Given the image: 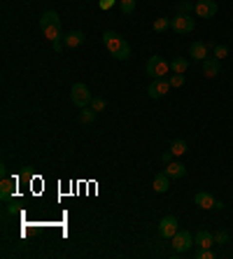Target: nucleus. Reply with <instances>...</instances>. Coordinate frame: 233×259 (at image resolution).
<instances>
[{"instance_id": "obj_1", "label": "nucleus", "mask_w": 233, "mask_h": 259, "mask_svg": "<svg viewBox=\"0 0 233 259\" xmlns=\"http://www.w3.org/2000/svg\"><path fill=\"white\" fill-rule=\"evenodd\" d=\"M103 44L107 47V52L115 56V59H119V61H126L128 56H131V47H128V42L115 31L103 33Z\"/></svg>"}, {"instance_id": "obj_2", "label": "nucleus", "mask_w": 233, "mask_h": 259, "mask_svg": "<svg viewBox=\"0 0 233 259\" xmlns=\"http://www.w3.org/2000/svg\"><path fill=\"white\" fill-rule=\"evenodd\" d=\"M170 70V63H166L161 56H149L147 65H145V73L152 75L154 80H163V75H168Z\"/></svg>"}, {"instance_id": "obj_3", "label": "nucleus", "mask_w": 233, "mask_h": 259, "mask_svg": "<svg viewBox=\"0 0 233 259\" xmlns=\"http://www.w3.org/2000/svg\"><path fill=\"white\" fill-rule=\"evenodd\" d=\"M91 94H89V86L82 84V82H77V84L70 89V100H73L77 108H86V105H91Z\"/></svg>"}, {"instance_id": "obj_4", "label": "nucleus", "mask_w": 233, "mask_h": 259, "mask_svg": "<svg viewBox=\"0 0 233 259\" xmlns=\"http://www.w3.org/2000/svg\"><path fill=\"white\" fill-rule=\"evenodd\" d=\"M170 28L175 33H191L194 28H196V23H194V19H191L189 14H177L175 19H170Z\"/></svg>"}, {"instance_id": "obj_5", "label": "nucleus", "mask_w": 233, "mask_h": 259, "mask_svg": "<svg viewBox=\"0 0 233 259\" xmlns=\"http://www.w3.org/2000/svg\"><path fill=\"white\" fill-rule=\"evenodd\" d=\"M170 240H173V250H175V252H187V250L194 245V238H191V234L187 231V229L177 231Z\"/></svg>"}, {"instance_id": "obj_6", "label": "nucleus", "mask_w": 233, "mask_h": 259, "mask_svg": "<svg viewBox=\"0 0 233 259\" xmlns=\"http://www.w3.org/2000/svg\"><path fill=\"white\" fill-rule=\"evenodd\" d=\"M180 231V222H177V217H173V215H168V217H163L159 222V234H161V238H173L175 234Z\"/></svg>"}, {"instance_id": "obj_7", "label": "nucleus", "mask_w": 233, "mask_h": 259, "mask_svg": "<svg viewBox=\"0 0 233 259\" xmlns=\"http://www.w3.org/2000/svg\"><path fill=\"white\" fill-rule=\"evenodd\" d=\"M217 10H219V7H217V2H214V0H198L194 12H196L201 19H212V17L217 14Z\"/></svg>"}, {"instance_id": "obj_8", "label": "nucleus", "mask_w": 233, "mask_h": 259, "mask_svg": "<svg viewBox=\"0 0 233 259\" xmlns=\"http://www.w3.org/2000/svg\"><path fill=\"white\" fill-rule=\"evenodd\" d=\"M168 89H170V82H166V80H154V82L147 86V96L149 98H161V96L168 94Z\"/></svg>"}, {"instance_id": "obj_9", "label": "nucleus", "mask_w": 233, "mask_h": 259, "mask_svg": "<svg viewBox=\"0 0 233 259\" xmlns=\"http://www.w3.org/2000/svg\"><path fill=\"white\" fill-rule=\"evenodd\" d=\"M194 201H196V205L203 208V210H210V208H217V205H219V201H214V196H212L210 192H198V194L194 196Z\"/></svg>"}, {"instance_id": "obj_10", "label": "nucleus", "mask_w": 233, "mask_h": 259, "mask_svg": "<svg viewBox=\"0 0 233 259\" xmlns=\"http://www.w3.org/2000/svg\"><path fill=\"white\" fill-rule=\"evenodd\" d=\"M152 187H154V192H156V194H166V192L170 189V175H168L166 171H163V173H159V175L154 178V182H152Z\"/></svg>"}, {"instance_id": "obj_11", "label": "nucleus", "mask_w": 233, "mask_h": 259, "mask_svg": "<svg viewBox=\"0 0 233 259\" xmlns=\"http://www.w3.org/2000/svg\"><path fill=\"white\" fill-rule=\"evenodd\" d=\"M208 49H210L208 42H194L189 47V56L196 59V61H205V59H208Z\"/></svg>"}, {"instance_id": "obj_12", "label": "nucleus", "mask_w": 233, "mask_h": 259, "mask_svg": "<svg viewBox=\"0 0 233 259\" xmlns=\"http://www.w3.org/2000/svg\"><path fill=\"white\" fill-rule=\"evenodd\" d=\"M163 171L170 175V180H180V178H184V175H187V168H184L180 161L166 163V168H163Z\"/></svg>"}, {"instance_id": "obj_13", "label": "nucleus", "mask_w": 233, "mask_h": 259, "mask_svg": "<svg viewBox=\"0 0 233 259\" xmlns=\"http://www.w3.org/2000/svg\"><path fill=\"white\" fill-rule=\"evenodd\" d=\"M203 75L210 77V80L219 75V59H205L203 61Z\"/></svg>"}, {"instance_id": "obj_14", "label": "nucleus", "mask_w": 233, "mask_h": 259, "mask_svg": "<svg viewBox=\"0 0 233 259\" xmlns=\"http://www.w3.org/2000/svg\"><path fill=\"white\" fill-rule=\"evenodd\" d=\"M82 42H84V33L82 31H73L63 38V44L68 47V49H75V47H79Z\"/></svg>"}, {"instance_id": "obj_15", "label": "nucleus", "mask_w": 233, "mask_h": 259, "mask_svg": "<svg viewBox=\"0 0 233 259\" xmlns=\"http://www.w3.org/2000/svg\"><path fill=\"white\" fill-rule=\"evenodd\" d=\"M194 243H196L198 248H212V245H214V236H212L210 231H205V229H203V231L196 234V240H194Z\"/></svg>"}, {"instance_id": "obj_16", "label": "nucleus", "mask_w": 233, "mask_h": 259, "mask_svg": "<svg viewBox=\"0 0 233 259\" xmlns=\"http://www.w3.org/2000/svg\"><path fill=\"white\" fill-rule=\"evenodd\" d=\"M44 38H49L52 42H58L61 40V23H49V26H44L42 28Z\"/></svg>"}, {"instance_id": "obj_17", "label": "nucleus", "mask_w": 233, "mask_h": 259, "mask_svg": "<svg viewBox=\"0 0 233 259\" xmlns=\"http://www.w3.org/2000/svg\"><path fill=\"white\" fill-rule=\"evenodd\" d=\"M187 68H189V61H187V59H182V56H175V59H173V63H170V70H173V73H180V75L187 73Z\"/></svg>"}, {"instance_id": "obj_18", "label": "nucleus", "mask_w": 233, "mask_h": 259, "mask_svg": "<svg viewBox=\"0 0 233 259\" xmlns=\"http://www.w3.org/2000/svg\"><path fill=\"white\" fill-rule=\"evenodd\" d=\"M49 23H61V21H58V14H56L54 10L44 12L42 17H40V28H44V26H49Z\"/></svg>"}, {"instance_id": "obj_19", "label": "nucleus", "mask_w": 233, "mask_h": 259, "mask_svg": "<svg viewBox=\"0 0 233 259\" xmlns=\"http://www.w3.org/2000/svg\"><path fill=\"white\" fill-rule=\"evenodd\" d=\"M12 189H14V182L5 178V180H2V184H0V199H2V201H7V199L12 196Z\"/></svg>"}, {"instance_id": "obj_20", "label": "nucleus", "mask_w": 233, "mask_h": 259, "mask_svg": "<svg viewBox=\"0 0 233 259\" xmlns=\"http://www.w3.org/2000/svg\"><path fill=\"white\" fill-rule=\"evenodd\" d=\"M170 152H173V157H182V154L187 152V142L184 140H173L170 142Z\"/></svg>"}, {"instance_id": "obj_21", "label": "nucleus", "mask_w": 233, "mask_h": 259, "mask_svg": "<svg viewBox=\"0 0 233 259\" xmlns=\"http://www.w3.org/2000/svg\"><path fill=\"white\" fill-rule=\"evenodd\" d=\"M191 10H196V5H191L189 0H180L177 2V14H189Z\"/></svg>"}, {"instance_id": "obj_22", "label": "nucleus", "mask_w": 233, "mask_h": 259, "mask_svg": "<svg viewBox=\"0 0 233 259\" xmlns=\"http://www.w3.org/2000/svg\"><path fill=\"white\" fill-rule=\"evenodd\" d=\"M166 28H170V19L161 17V19H156V21H154V31H156V33H163Z\"/></svg>"}, {"instance_id": "obj_23", "label": "nucleus", "mask_w": 233, "mask_h": 259, "mask_svg": "<svg viewBox=\"0 0 233 259\" xmlns=\"http://www.w3.org/2000/svg\"><path fill=\"white\" fill-rule=\"evenodd\" d=\"M119 7L124 14H131V12L136 10V0H119Z\"/></svg>"}, {"instance_id": "obj_24", "label": "nucleus", "mask_w": 233, "mask_h": 259, "mask_svg": "<svg viewBox=\"0 0 233 259\" xmlns=\"http://www.w3.org/2000/svg\"><path fill=\"white\" fill-rule=\"evenodd\" d=\"M94 119H96V110L94 108H84V110H82V121H84V124H91Z\"/></svg>"}, {"instance_id": "obj_25", "label": "nucleus", "mask_w": 233, "mask_h": 259, "mask_svg": "<svg viewBox=\"0 0 233 259\" xmlns=\"http://www.w3.org/2000/svg\"><path fill=\"white\" fill-rule=\"evenodd\" d=\"M214 56L222 61V59H226L229 56V47L226 44H214Z\"/></svg>"}, {"instance_id": "obj_26", "label": "nucleus", "mask_w": 233, "mask_h": 259, "mask_svg": "<svg viewBox=\"0 0 233 259\" xmlns=\"http://www.w3.org/2000/svg\"><path fill=\"white\" fill-rule=\"evenodd\" d=\"M196 259H214V252L210 248H198L196 252Z\"/></svg>"}, {"instance_id": "obj_27", "label": "nucleus", "mask_w": 233, "mask_h": 259, "mask_svg": "<svg viewBox=\"0 0 233 259\" xmlns=\"http://www.w3.org/2000/svg\"><path fill=\"white\" fill-rule=\"evenodd\" d=\"M91 108L96 110V112H103V110H105V100H103V98H91Z\"/></svg>"}, {"instance_id": "obj_28", "label": "nucleus", "mask_w": 233, "mask_h": 259, "mask_svg": "<svg viewBox=\"0 0 233 259\" xmlns=\"http://www.w3.org/2000/svg\"><path fill=\"white\" fill-rule=\"evenodd\" d=\"M168 82H170V86H182L184 82H187V80H184V75H180V73H175V75L170 77Z\"/></svg>"}, {"instance_id": "obj_29", "label": "nucleus", "mask_w": 233, "mask_h": 259, "mask_svg": "<svg viewBox=\"0 0 233 259\" xmlns=\"http://www.w3.org/2000/svg\"><path fill=\"white\" fill-rule=\"evenodd\" d=\"M226 240H229V234H226V231H217V234H214V243H226Z\"/></svg>"}, {"instance_id": "obj_30", "label": "nucleus", "mask_w": 233, "mask_h": 259, "mask_svg": "<svg viewBox=\"0 0 233 259\" xmlns=\"http://www.w3.org/2000/svg\"><path fill=\"white\" fill-rule=\"evenodd\" d=\"M98 5H100V10H110V7H115V0H100Z\"/></svg>"}, {"instance_id": "obj_31", "label": "nucleus", "mask_w": 233, "mask_h": 259, "mask_svg": "<svg viewBox=\"0 0 233 259\" xmlns=\"http://www.w3.org/2000/svg\"><path fill=\"white\" fill-rule=\"evenodd\" d=\"M161 159H163V163H170V159H173V152H163V157H161Z\"/></svg>"}]
</instances>
